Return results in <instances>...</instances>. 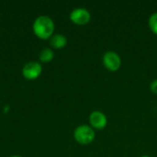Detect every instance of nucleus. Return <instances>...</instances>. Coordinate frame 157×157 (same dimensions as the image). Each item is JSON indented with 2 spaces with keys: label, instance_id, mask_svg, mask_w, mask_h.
<instances>
[{
  "label": "nucleus",
  "instance_id": "1",
  "mask_svg": "<svg viewBox=\"0 0 157 157\" xmlns=\"http://www.w3.org/2000/svg\"><path fill=\"white\" fill-rule=\"evenodd\" d=\"M55 29V25L53 20L45 15L38 17L32 25V30L34 35L39 38L40 40H50L51 37L53 35Z\"/></svg>",
  "mask_w": 157,
  "mask_h": 157
},
{
  "label": "nucleus",
  "instance_id": "2",
  "mask_svg": "<svg viewBox=\"0 0 157 157\" xmlns=\"http://www.w3.org/2000/svg\"><path fill=\"white\" fill-rule=\"evenodd\" d=\"M96 132L90 125L82 124L75 128L74 132V138L79 144L87 145L95 140Z\"/></svg>",
  "mask_w": 157,
  "mask_h": 157
},
{
  "label": "nucleus",
  "instance_id": "3",
  "mask_svg": "<svg viewBox=\"0 0 157 157\" xmlns=\"http://www.w3.org/2000/svg\"><path fill=\"white\" fill-rule=\"evenodd\" d=\"M102 63L107 70L110 72H116L121 66V58L116 52L108 51L103 54Z\"/></svg>",
  "mask_w": 157,
  "mask_h": 157
},
{
  "label": "nucleus",
  "instance_id": "4",
  "mask_svg": "<svg viewBox=\"0 0 157 157\" xmlns=\"http://www.w3.org/2000/svg\"><path fill=\"white\" fill-rule=\"evenodd\" d=\"M70 20L78 26H84L89 23L91 19L90 12L85 7H76L70 13Z\"/></svg>",
  "mask_w": 157,
  "mask_h": 157
},
{
  "label": "nucleus",
  "instance_id": "5",
  "mask_svg": "<svg viewBox=\"0 0 157 157\" xmlns=\"http://www.w3.org/2000/svg\"><path fill=\"white\" fill-rule=\"evenodd\" d=\"M42 73V66L39 62H29L22 68V75L27 80H35Z\"/></svg>",
  "mask_w": 157,
  "mask_h": 157
},
{
  "label": "nucleus",
  "instance_id": "6",
  "mask_svg": "<svg viewBox=\"0 0 157 157\" xmlns=\"http://www.w3.org/2000/svg\"><path fill=\"white\" fill-rule=\"evenodd\" d=\"M88 121L90 126L96 130H103L108 124V118L106 114L100 110L92 111L89 115Z\"/></svg>",
  "mask_w": 157,
  "mask_h": 157
},
{
  "label": "nucleus",
  "instance_id": "7",
  "mask_svg": "<svg viewBox=\"0 0 157 157\" xmlns=\"http://www.w3.org/2000/svg\"><path fill=\"white\" fill-rule=\"evenodd\" d=\"M67 44V39L64 35L57 33V34H53L51 39H50V45L57 50L63 49L66 46Z\"/></svg>",
  "mask_w": 157,
  "mask_h": 157
},
{
  "label": "nucleus",
  "instance_id": "8",
  "mask_svg": "<svg viewBox=\"0 0 157 157\" xmlns=\"http://www.w3.org/2000/svg\"><path fill=\"white\" fill-rule=\"evenodd\" d=\"M39 58H40V61L41 63H50V62H52V61L53 60V58H54V52H53V51H52V49H50V48H45V49H43V50L40 52Z\"/></svg>",
  "mask_w": 157,
  "mask_h": 157
},
{
  "label": "nucleus",
  "instance_id": "9",
  "mask_svg": "<svg viewBox=\"0 0 157 157\" xmlns=\"http://www.w3.org/2000/svg\"><path fill=\"white\" fill-rule=\"evenodd\" d=\"M148 26L151 31L157 35V12L153 13L148 19Z\"/></svg>",
  "mask_w": 157,
  "mask_h": 157
},
{
  "label": "nucleus",
  "instance_id": "10",
  "mask_svg": "<svg viewBox=\"0 0 157 157\" xmlns=\"http://www.w3.org/2000/svg\"><path fill=\"white\" fill-rule=\"evenodd\" d=\"M150 90H151L155 95H157V79H155V80L152 81V83L150 84Z\"/></svg>",
  "mask_w": 157,
  "mask_h": 157
},
{
  "label": "nucleus",
  "instance_id": "11",
  "mask_svg": "<svg viewBox=\"0 0 157 157\" xmlns=\"http://www.w3.org/2000/svg\"><path fill=\"white\" fill-rule=\"evenodd\" d=\"M10 157H22V156H20V155H12V156H10Z\"/></svg>",
  "mask_w": 157,
  "mask_h": 157
},
{
  "label": "nucleus",
  "instance_id": "12",
  "mask_svg": "<svg viewBox=\"0 0 157 157\" xmlns=\"http://www.w3.org/2000/svg\"><path fill=\"white\" fill-rule=\"evenodd\" d=\"M141 157H151V156H149V155H143V156H141Z\"/></svg>",
  "mask_w": 157,
  "mask_h": 157
}]
</instances>
